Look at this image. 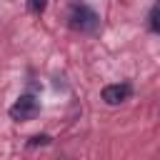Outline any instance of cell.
<instances>
[{"label":"cell","mask_w":160,"mask_h":160,"mask_svg":"<svg viewBox=\"0 0 160 160\" xmlns=\"http://www.w3.org/2000/svg\"><path fill=\"white\" fill-rule=\"evenodd\" d=\"M68 20H70V28H72V30H80V32H92V30H98V25H100L95 10L88 8V5H82V2H75V5L70 8Z\"/></svg>","instance_id":"obj_1"},{"label":"cell","mask_w":160,"mask_h":160,"mask_svg":"<svg viewBox=\"0 0 160 160\" xmlns=\"http://www.w3.org/2000/svg\"><path fill=\"white\" fill-rule=\"evenodd\" d=\"M38 112H40V100H38L35 95H30V92L20 95V98L10 105V118H12L15 122H28V120L38 118Z\"/></svg>","instance_id":"obj_2"},{"label":"cell","mask_w":160,"mask_h":160,"mask_svg":"<svg viewBox=\"0 0 160 160\" xmlns=\"http://www.w3.org/2000/svg\"><path fill=\"white\" fill-rule=\"evenodd\" d=\"M132 92L130 82H115V85H105L102 88V100L108 105H120L122 100H128Z\"/></svg>","instance_id":"obj_3"},{"label":"cell","mask_w":160,"mask_h":160,"mask_svg":"<svg viewBox=\"0 0 160 160\" xmlns=\"http://www.w3.org/2000/svg\"><path fill=\"white\" fill-rule=\"evenodd\" d=\"M148 25H150V30H152L155 35H160V0H155V5L150 8V12H148Z\"/></svg>","instance_id":"obj_4"},{"label":"cell","mask_w":160,"mask_h":160,"mask_svg":"<svg viewBox=\"0 0 160 160\" xmlns=\"http://www.w3.org/2000/svg\"><path fill=\"white\" fill-rule=\"evenodd\" d=\"M45 5H48V0H28V8H30V12H42L45 10Z\"/></svg>","instance_id":"obj_5"},{"label":"cell","mask_w":160,"mask_h":160,"mask_svg":"<svg viewBox=\"0 0 160 160\" xmlns=\"http://www.w3.org/2000/svg\"><path fill=\"white\" fill-rule=\"evenodd\" d=\"M48 142H50L48 135H35V138H30V145H48Z\"/></svg>","instance_id":"obj_6"}]
</instances>
